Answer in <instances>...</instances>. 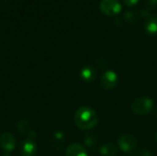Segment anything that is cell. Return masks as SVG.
<instances>
[{
  "mask_svg": "<svg viewBox=\"0 0 157 156\" xmlns=\"http://www.w3.org/2000/svg\"><path fill=\"white\" fill-rule=\"evenodd\" d=\"M74 120L76 127L84 131L92 130L98 123V116L97 112L89 107L79 108L75 111Z\"/></svg>",
  "mask_w": 157,
  "mask_h": 156,
  "instance_id": "obj_1",
  "label": "cell"
},
{
  "mask_svg": "<svg viewBox=\"0 0 157 156\" xmlns=\"http://www.w3.org/2000/svg\"><path fill=\"white\" fill-rule=\"evenodd\" d=\"M155 103L153 99L147 97H137L132 103V110L138 115H146L153 111Z\"/></svg>",
  "mask_w": 157,
  "mask_h": 156,
  "instance_id": "obj_2",
  "label": "cell"
},
{
  "mask_svg": "<svg viewBox=\"0 0 157 156\" xmlns=\"http://www.w3.org/2000/svg\"><path fill=\"white\" fill-rule=\"evenodd\" d=\"M121 8L119 0H101L99 3L100 11L107 16H115L121 11Z\"/></svg>",
  "mask_w": 157,
  "mask_h": 156,
  "instance_id": "obj_3",
  "label": "cell"
},
{
  "mask_svg": "<svg viewBox=\"0 0 157 156\" xmlns=\"http://www.w3.org/2000/svg\"><path fill=\"white\" fill-rule=\"evenodd\" d=\"M118 145L124 153H132L137 148V140L131 134H122L118 140Z\"/></svg>",
  "mask_w": 157,
  "mask_h": 156,
  "instance_id": "obj_4",
  "label": "cell"
},
{
  "mask_svg": "<svg viewBox=\"0 0 157 156\" xmlns=\"http://www.w3.org/2000/svg\"><path fill=\"white\" fill-rule=\"evenodd\" d=\"M100 83L106 90H113L118 86L119 76L114 71L109 70L102 74L100 78Z\"/></svg>",
  "mask_w": 157,
  "mask_h": 156,
  "instance_id": "obj_5",
  "label": "cell"
},
{
  "mask_svg": "<svg viewBox=\"0 0 157 156\" xmlns=\"http://www.w3.org/2000/svg\"><path fill=\"white\" fill-rule=\"evenodd\" d=\"M0 147L6 152H11L16 147V139L10 132H3L0 135Z\"/></svg>",
  "mask_w": 157,
  "mask_h": 156,
  "instance_id": "obj_6",
  "label": "cell"
},
{
  "mask_svg": "<svg viewBox=\"0 0 157 156\" xmlns=\"http://www.w3.org/2000/svg\"><path fill=\"white\" fill-rule=\"evenodd\" d=\"M37 153V145L33 139H26L20 145V154L22 156H34Z\"/></svg>",
  "mask_w": 157,
  "mask_h": 156,
  "instance_id": "obj_7",
  "label": "cell"
},
{
  "mask_svg": "<svg viewBox=\"0 0 157 156\" xmlns=\"http://www.w3.org/2000/svg\"><path fill=\"white\" fill-rule=\"evenodd\" d=\"M80 77L86 83H92L97 78V71L94 67L86 65L80 71Z\"/></svg>",
  "mask_w": 157,
  "mask_h": 156,
  "instance_id": "obj_8",
  "label": "cell"
},
{
  "mask_svg": "<svg viewBox=\"0 0 157 156\" xmlns=\"http://www.w3.org/2000/svg\"><path fill=\"white\" fill-rule=\"evenodd\" d=\"M65 156H87L86 150L79 143H72L66 149Z\"/></svg>",
  "mask_w": 157,
  "mask_h": 156,
  "instance_id": "obj_9",
  "label": "cell"
},
{
  "mask_svg": "<svg viewBox=\"0 0 157 156\" xmlns=\"http://www.w3.org/2000/svg\"><path fill=\"white\" fill-rule=\"evenodd\" d=\"M144 29L150 35L157 34V16L151 15L144 22Z\"/></svg>",
  "mask_w": 157,
  "mask_h": 156,
  "instance_id": "obj_10",
  "label": "cell"
},
{
  "mask_svg": "<svg viewBox=\"0 0 157 156\" xmlns=\"http://www.w3.org/2000/svg\"><path fill=\"white\" fill-rule=\"evenodd\" d=\"M99 153L102 156H115L118 153V149L112 143H106L100 147Z\"/></svg>",
  "mask_w": 157,
  "mask_h": 156,
  "instance_id": "obj_11",
  "label": "cell"
},
{
  "mask_svg": "<svg viewBox=\"0 0 157 156\" xmlns=\"http://www.w3.org/2000/svg\"><path fill=\"white\" fill-rule=\"evenodd\" d=\"M123 17H124V19L127 22L132 24V23H135V22H137L139 20L140 14L137 11H135V10H128V11H126L124 13Z\"/></svg>",
  "mask_w": 157,
  "mask_h": 156,
  "instance_id": "obj_12",
  "label": "cell"
},
{
  "mask_svg": "<svg viewBox=\"0 0 157 156\" xmlns=\"http://www.w3.org/2000/svg\"><path fill=\"white\" fill-rule=\"evenodd\" d=\"M17 128V131H18L19 132H21L22 134H28V135L29 136V138H30L31 133H33V131H31L30 129H29V122L26 121V120H20V121L18 122Z\"/></svg>",
  "mask_w": 157,
  "mask_h": 156,
  "instance_id": "obj_13",
  "label": "cell"
},
{
  "mask_svg": "<svg viewBox=\"0 0 157 156\" xmlns=\"http://www.w3.org/2000/svg\"><path fill=\"white\" fill-rule=\"evenodd\" d=\"M84 143L87 146V147H90V148H94L96 145H97V143H98V139L95 135L93 134H86L85 135L84 137Z\"/></svg>",
  "mask_w": 157,
  "mask_h": 156,
  "instance_id": "obj_14",
  "label": "cell"
},
{
  "mask_svg": "<svg viewBox=\"0 0 157 156\" xmlns=\"http://www.w3.org/2000/svg\"><path fill=\"white\" fill-rule=\"evenodd\" d=\"M144 5L148 9H155L157 7V0H144Z\"/></svg>",
  "mask_w": 157,
  "mask_h": 156,
  "instance_id": "obj_15",
  "label": "cell"
},
{
  "mask_svg": "<svg viewBox=\"0 0 157 156\" xmlns=\"http://www.w3.org/2000/svg\"><path fill=\"white\" fill-rule=\"evenodd\" d=\"M136 156H153V154L151 151L147 150V149H143L140 152L137 153Z\"/></svg>",
  "mask_w": 157,
  "mask_h": 156,
  "instance_id": "obj_16",
  "label": "cell"
},
{
  "mask_svg": "<svg viewBox=\"0 0 157 156\" xmlns=\"http://www.w3.org/2000/svg\"><path fill=\"white\" fill-rule=\"evenodd\" d=\"M123 1L129 6H135L139 2V0H123Z\"/></svg>",
  "mask_w": 157,
  "mask_h": 156,
  "instance_id": "obj_17",
  "label": "cell"
},
{
  "mask_svg": "<svg viewBox=\"0 0 157 156\" xmlns=\"http://www.w3.org/2000/svg\"><path fill=\"white\" fill-rule=\"evenodd\" d=\"M140 14H141V16H142V17H144L145 19L151 16L150 12H149L148 10H144H144H141V13H140Z\"/></svg>",
  "mask_w": 157,
  "mask_h": 156,
  "instance_id": "obj_18",
  "label": "cell"
},
{
  "mask_svg": "<svg viewBox=\"0 0 157 156\" xmlns=\"http://www.w3.org/2000/svg\"><path fill=\"white\" fill-rule=\"evenodd\" d=\"M155 140H156V142H157V132L155 133Z\"/></svg>",
  "mask_w": 157,
  "mask_h": 156,
  "instance_id": "obj_19",
  "label": "cell"
},
{
  "mask_svg": "<svg viewBox=\"0 0 157 156\" xmlns=\"http://www.w3.org/2000/svg\"><path fill=\"white\" fill-rule=\"evenodd\" d=\"M3 156H10V155H9V154H4Z\"/></svg>",
  "mask_w": 157,
  "mask_h": 156,
  "instance_id": "obj_20",
  "label": "cell"
},
{
  "mask_svg": "<svg viewBox=\"0 0 157 156\" xmlns=\"http://www.w3.org/2000/svg\"><path fill=\"white\" fill-rule=\"evenodd\" d=\"M155 115H156V117H157V110H156V113H155Z\"/></svg>",
  "mask_w": 157,
  "mask_h": 156,
  "instance_id": "obj_21",
  "label": "cell"
}]
</instances>
